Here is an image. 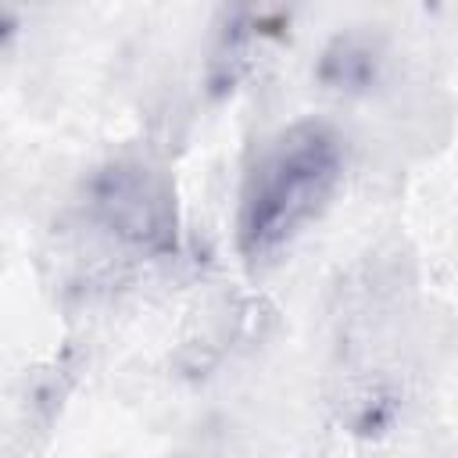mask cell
I'll return each mask as SVG.
<instances>
[{
  "instance_id": "6da1fadb",
  "label": "cell",
  "mask_w": 458,
  "mask_h": 458,
  "mask_svg": "<svg viewBox=\"0 0 458 458\" xmlns=\"http://www.w3.org/2000/svg\"><path fill=\"white\" fill-rule=\"evenodd\" d=\"M340 175L344 147L326 122H293L283 129L243 179L236 211L240 254L247 261L279 254L326 211Z\"/></svg>"
},
{
  "instance_id": "277c9868",
  "label": "cell",
  "mask_w": 458,
  "mask_h": 458,
  "mask_svg": "<svg viewBox=\"0 0 458 458\" xmlns=\"http://www.w3.org/2000/svg\"><path fill=\"white\" fill-rule=\"evenodd\" d=\"M397 411V394L386 390L383 383H361L347 394V422L358 433L383 429Z\"/></svg>"
},
{
  "instance_id": "3957f363",
  "label": "cell",
  "mask_w": 458,
  "mask_h": 458,
  "mask_svg": "<svg viewBox=\"0 0 458 458\" xmlns=\"http://www.w3.org/2000/svg\"><path fill=\"white\" fill-rule=\"evenodd\" d=\"M372 72H376L372 50L365 43H358V39H336L326 50L322 68H318V75L336 89H358V86H365L372 79Z\"/></svg>"
},
{
  "instance_id": "7a4b0ae2",
  "label": "cell",
  "mask_w": 458,
  "mask_h": 458,
  "mask_svg": "<svg viewBox=\"0 0 458 458\" xmlns=\"http://www.w3.org/2000/svg\"><path fill=\"white\" fill-rule=\"evenodd\" d=\"M93 218L118 240L165 254L175 247V200L168 179L143 161H114L89 182Z\"/></svg>"
}]
</instances>
